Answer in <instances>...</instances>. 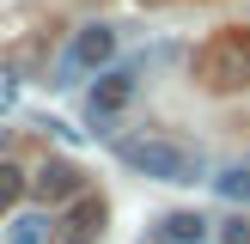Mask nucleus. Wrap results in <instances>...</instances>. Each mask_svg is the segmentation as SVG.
I'll use <instances>...</instances> for the list:
<instances>
[{
	"label": "nucleus",
	"mask_w": 250,
	"mask_h": 244,
	"mask_svg": "<svg viewBox=\"0 0 250 244\" xmlns=\"http://www.w3.org/2000/svg\"><path fill=\"white\" fill-rule=\"evenodd\" d=\"M31 195L37 202H73V195H85V177L67 159H43V165L31 171Z\"/></svg>",
	"instance_id": "6"
},
{
	"label": "nucleus",
	"mask_w": 250,
	"mask_h": 244,
	"mask_svg": "<svg viewBox=\"0 0 250 244\" xmlns=\"http://www.w3.org/2000/svg\"><path fill=\"white\" fill-rule=\"evenodd\" d=\"M208 238V220L202 214H171L159 220V244H202Z\"/></svg>",
	"instance_id": "7"
},
{
	"label": "nucleus",
	"mask_w": 250,
	"mask_h": 244,
	"mask_svg": "<svg viewBox=\"0 0 250 244\" xmlns=\"http://www.w3.org/2000/svg\"><path fill=\"white\" fill-rule=\"evenodd\" d=\"M12 244H49V220H19V226H12Z\"/></svg>",
	"instance_id": "10"
},
{
	"label": "nucleus",
	"mask_w": 250,
	"mask_h": 244,
	"mask_svg": "<svg viewBox=\"0 0 250 244\" xmlns=\"http://www.w3.org/2000/svg\"><path fill=\"white\" fill-rule=\"evenodd\" d=\"M116 49H122L116 24H85V31L73 37V49H67V85L80 80V73H104L110 61H116Z\"/></svg>",
	"instance_id": "3"
},
{
	"label": "nucleus",
	"mask_w": 250,
	"mask_h": 244,
	"mask_svg": "<svg viewBox=\"0 0 250 244\" xmlns=\"http://www.w3.org/2000/svg\"><path fill=\"white\" fill-rule=\"evenodd\" d=\"M134 85H141V80H134L128 67H104V73L92 80V92H85V104H92V116H98V122L122 116V110L134 104Z\"/></svg>",
	"instance_id": "5"
},
{
	"label": "nucleus",
	"mask_w": 250,
	"mask_h": 244,
	"mask_svg": "<svg viewBox=\"0 0 250 244\" xmlns=\"http://www.w3.org/2000/svg\"><path fill=\"white\" fill-rule=\"evenodd\" d=\"M24 189H31V177H24V165H12V159H0V207L24 202Z\"/></svg>",
	"instance_id": "9"
},
{
	"label": "nucleus",
	"mask_w": 250,
	"mask_h": 244,
	"mask_svg": "<svg viewBox=\"0 0 250 244\" xmlns=\"http://www.w3.org/2000/svg\"><path fill=\"white\" fill-rule=\"evenodd\" d=\"M116 159L134 171V177H153V183H202V177H208L202 153H195L189 141H171V134H159V128L116 141Z\"/></svg>",
	"instance_id": "1"
},
{
	"label": "nucleus",
	"mask_w": 250,
	"mask_h": 244,
	"mask_svg": "<svg viewBox=\"0 0 250 244\" xmlns=\"http://www.w3.org/2000/svg\"><path fill=\"white\" fill-rule=\"evenodd\" d=\"M208 183H214V195H220V202L250 207V165H226L220 177H208Z\"/></svg>",
	"instance_id": "8"
},
{
	"label": "nucleus",
	"mask_w": 250,
	"mask_h": 244,
	"mask_svg": "<svg viewBox=\"0 0 250 244\" xmlns=\"http://www.w3.org/2000/svg\"><path fill=\"white\" fill-rule=\"evenodd\" d=\"M195 80L208 92H250V31H220L195 49Z\"/></svg>",
	"instance_id": "2"
},
{
	"label": "nucleus",
	"mask_w": 250,
	"mask_h": 244,
	"mask_svg": "<svg viewBox=\"0 0 250 244\" xmlns=\"http://www.w3.org/2000/svg\"><path fill=\"white\" fill-rule=\"evenodd\" d=\"M104 226H110L104 195L85 189V195H73V202H67V220L49 232V244H98V238H104Z\"/></svg>",
	"instance_id": "4"
},
{
	"label": "nucleus",
	"mask_w": 250,
	"mask_h": 244,
	"mask_svg": "<svg viewBox=\"0 0 250 244\" xmlns=\"http://www.w3.org/2000/svg\"><path fill=\"white\" fill-rule=\"evenodd\" d=\"M220 244H250V214H226L220 220Z\"/></svg>",
	"instance_id": "11"
}]
</instances>
